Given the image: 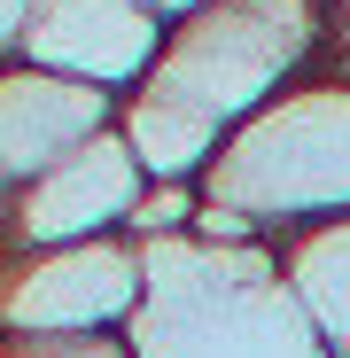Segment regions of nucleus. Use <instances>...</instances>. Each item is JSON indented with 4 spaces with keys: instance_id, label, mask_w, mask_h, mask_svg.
Returning a JSON list of instances; mask_svg holds the SVG:
<instances>
[{
    "instance_id": "f257e3e1",
    "label": "nucleus",
    "mask_w": 350,
    "mask_h": 358,
    "mask_svg": "<svg viewBox=\"0 0 350 358\" xmlns=\"http://www.w3.org/2000/svg\"><path fill=\"white\" fill-rule=\"evenodd\" d=\"M203 203L242 210L265 242L350 218V78L312 71L242 117L203 171Z\"/></svg>"
},
{
    "instance_id": "f03ea898",
    "label": "nucleus",
    "mask_w": 350,
    "mask_h": 358,
    "mask_svg": "<svg viewBox=\"0 0 350 358\" xmlns=\"http://www.w3.org/2000/svg\"><path fill=\"white\" fill-rule=\"evenodd\" d=\"M319 55H327V0H210L163 31V55L140 86L233 133L272 94L312 78Z\"/></svg>"
},
{
    "instance_id": "7ed1b4c3",
    "label": "nucleus",
    "mask_w": 350,
    "mask_h": 358,
    "mask_svg": "<svg viewBox=\"0 0 350 358\" xmlns=\"http://www.w3.org/2000/svg\"><path fill=\"white\" fill-rule=\"evenodd\" d=\"M148 304V257L133 234L63 250H8L0 335H125Z\"/></svg>"
},
{
    "instance_id": "20e7f679",
    "label": "nucleus",
    "mask_w": 350,
    "mask_h": 358,
    "mask_svg": "<svg viewBox=\"0 0 350 358\" xmlns=\"http://www.w3.org/2000/svg\"><path fill=\"white\" fill-rule=\"evenodd\" d=\"M148 195V171L125 148V133H101L78 156H63L54 171H39L31 187H16L8 210V250H63V242H101V234H125L133 203Z\"/></svg>"
},
{
    "instance_id": "39448f33",
    "label": "nucleus",
    "mask_w": 350,
    "mask_h": 358,
    "mask_svg": "<svg viewBox=\"0 0 350 358\" xmlns=\"http://www.w3.org/2000/svg\"><path fill=\"white\" fill-rule=\"evenodd\" d=\"M163 16H148L140 0H39L31 31H24V63L86 78L101 94L125 101L163 55Z\"/></svg>"
},
{
    "instance_id": "423d86ee",
    "label": "nucleus",
    "mask_w": 350,
    "mask_h": 358,
    "mask_svg": "<svg viewBox=\"0 0 350 358\" xmlns=\"http://www.w3.org/2000/svg\"><path fill=\"white\" fill-rule=\"evenodd\" d=\"M109 125H117V94L63 78V71H39L24 55L0 63V187H31L39 171L78 156Z\"/></svg>"
},
{
    "instance_id": "0eeeda50",
    "label": "nucleus",
    "mask_w": 350,
    "mask_h": 358,
    "mask_svg": "<svg viewBox=\"0 0 350 358\" xmlns=\"http://www.w3.org/2000/svg\"><path fill=\"white\" fill-rule=\"evenodd\" d=\"M280 288L327 343V358H350V218L304 226L280 242Z\"/></svg>"
},
{
    "instance_id": "6e6552de",
    "label": "nucleus",
    "mask_w": 350,
    "mask_h": 358,
    "mask_svg": "<svg viewBox=\"0 0 350 358\" xmlns=\"http://www.w3.org/2000/svg\"><path fill=\"white\" fill-rule=\"evenodd\" d=\"M0 358H140L133 335H0Z\"/></svg>"
},
{
    "instance_id": "1a4fd4ad",
    "label": "nucleus",
    "mask_w": 350,
    "mask_h": 358,
    "mask_svg": "<svg viewBox=\"0 0 350 358\" xmlns=\"http://www.w3.org/2000/svg\"><path fill=\"white\" fill-rule=\"evenodd\" d=\"M31 8H39V0H0V63H16V55H24Z\"/></svg>"
},
{
    "instance_id": "9d476101",
    "label": "nucleus",
    "mask_w": 350,
    "mask_h": 358,
    "mask_svg": "<svg viewBox=\"0 0 350 358\" xmlns=\"http://www.w3.org/2000/svg\"><path fill=\"white\" fill-rule=\"evenodd\" d=\"M140 8H148V16H163V24H187L195 8H210V0H140Z\"/></svg>"
}]
</instances>
